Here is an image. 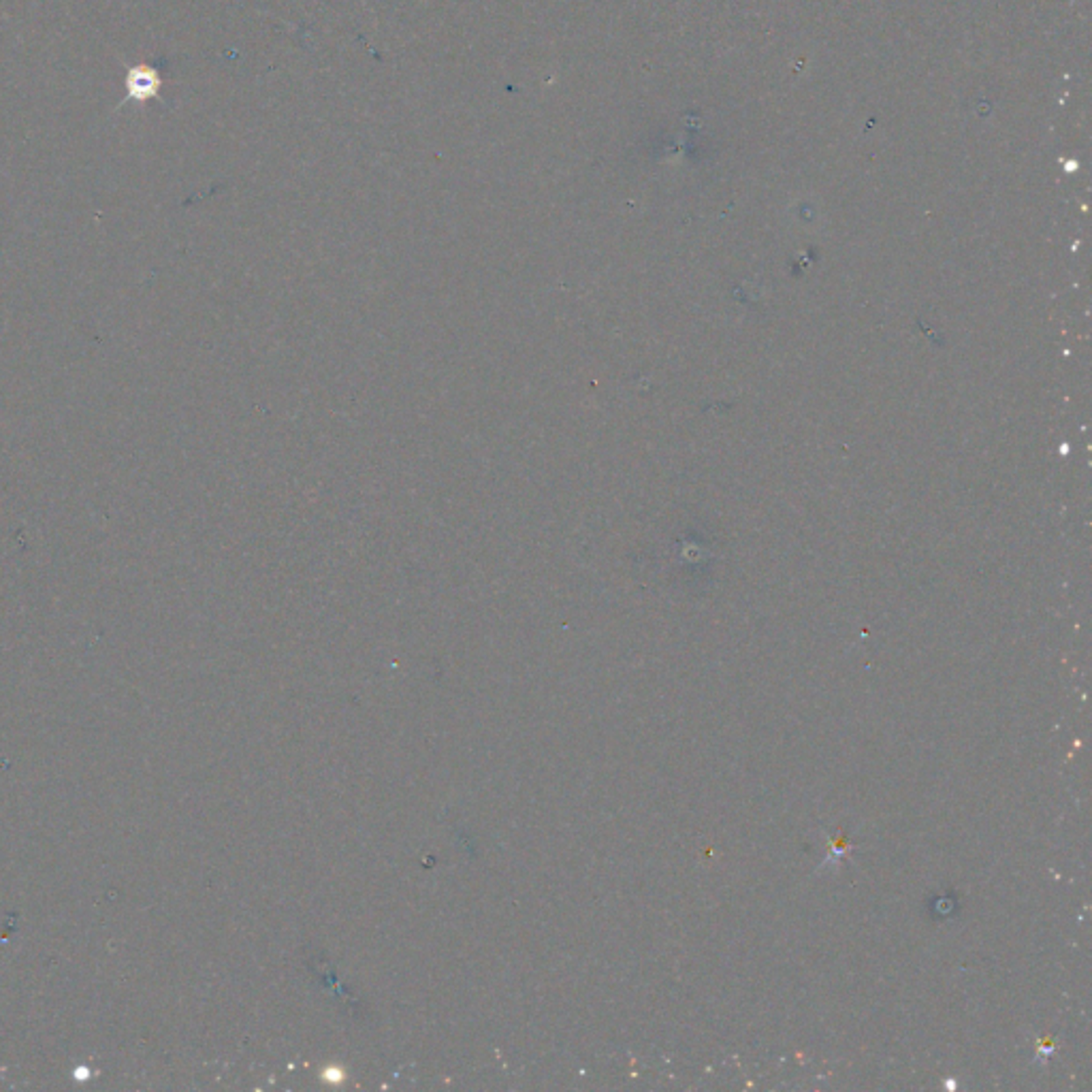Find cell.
Returning <instances> with one entry per match:
<instances>
[{"label":"cell","instance_id":"obj_1","mask_svg":"<svg viewBox=\"0 0 1092 1092\" xmlns=\"http://www.w3.org/2000/svg\"><path fill=\"white\" fill-rule=\"evenodd\" d=\"M126 90L135 101H147L161 90V77L150 67H135L126 75Z\"/></svg>","mask_w":1092,"mask_h":1092}]
</instances>
